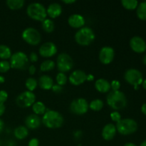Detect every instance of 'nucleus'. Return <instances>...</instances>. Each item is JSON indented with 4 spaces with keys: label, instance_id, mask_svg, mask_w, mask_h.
I'll list each match as a JSON object with an SVG mask.
<instances>
[{
    "label": "nucleus",
    "instance_id": "4c0bfd02",
    "mask_svg": "<svg viewBox=\"0 0 146 146\" xmlns=\"http://www.w3.org/2000/svg\"><path fill=\"white\" fill-rule=\"evenodd\" d=\"M29 60L33 63L36 62L38 61V55L35 52H31L29 56Z\"/></svg>",
    "mask_w": 146,
    "mask_h": 146
},
{
    "label": "nucleus",
    "instance_id": "39448f33",
    "mask_svg": "<svg viewBox=\"0 0 146 146\" xmlns=\"http://www.w3.org/2000/svg\"><path fill=\"white\" fill-rule=\"evenodd\" d=\"M116 130L120 134L128 135L134 133L138 128V123L133 118H123L116 123Z\"/></svg>",
    "mask_w": 146,
    "mask_h": 146
},
{
    "label": "nucleus",
    "instance_id": "412c9836",
    "mask_svg": "<svg viewBox=\"0 0 146 146\" xmlns=\"http://www.w3.org/2000/svg\"><path fill=\"white\" fill-rule=\"evenodd\" d=\"M38 84L41 88L44 90H50L54 86V81L52 78L48 75H43L39 78Z\"/></svg>",
    "mask_w": 146,
    "mask_h": 146
},
{
    "label": "nucleus",
    "instance_id": "c85d7f7f",
    "mask_svg": "<svg viewBox=\"0 0 146 146\" xmlns=\"http://www.w3.org/2000/svg\"><path fill=\"white\" fill-rule=\"evenodd\" d=\"M121 4L128 10H134L138 5V1L136 0H122Z\"/></svg>",
    "mask_w": 146,
    "mask_h": 146
},
{
    "label": "nucleus",
    "instance_id": "864d4df0",
    "mask_svg": "<svg viewBox=\"0 0 146 146\" xmlns=\"http://www.w3.org/2000/svg\"><path fill=\"white\" fill-rule=\"evenodd\" d=\"M0 146H1V141H0Z\"/></svg>",
    "mask_w": 146,
    "mask_h": 146
},
{
    "label": "nucleus",
    "instance_id": "a878e982",
    "mask_svg": "<svg viewBox=\"0 0 146 146\" xmlns=\"http://www.w3.org/2000/svg\"><path fill=\"white\" fill-rule=\"evenodd\" d=\"M55 66L56 64L54 61L50 59L46 60V61H43L40 65V70L44 72L52 71L55 68Z\"/></svg>",
    "mask_w": 146,
    "mask_h": 146
},
{
    "label": "nucleus",
    "instance_id": "2eb2a0df",
    "mask_svg": "<svg viewBox=\"0 0 146 146\" xmlns=\"http://www.w3.org/2000/svg\"><path fill=\"white\" fill-rule=\"evenodd\" d=\"M87 74L82 70H75L68 77L70 83L74 86H80L86 81Z\"/></svg>",
    "mask_w": 146,
    "mask_h": 146
},
{
    "label": "nucleus",
    "instance_id": "c756f323",
    "mask_svg": "<svg viewBox=\"0 0 146 146\" xmlns=\"http://www.w3.org/2000/svg\"><path fill=\"white\" fill-rule=\"evenodd\" d=\"M104 108V102L101 99L93 100L89 104V108L94 111H99Z\"/></svg>",
    "mask_w": 146,
    "mask_h": 146
},
{
    "label": "nucleus",
    "instance_id": "9d476101",
    "mask_svg": "<svg viewBox=\"0 0 146 146\" xmlns=\"http://www.w3.org/2000/svg\"><path fill=\"white\" fill-rule=\"evenodd\" d=\"M89 108L88 101L83 98H78L74 100L70 104V111L75 115H81L86 113Z\"/></svg>",
    "mask_w": 146,
    "mask_h": 146
},
{
    "label": "nucleus",
    "instance_id": "2f4dec72",
    "mask_svg": "<svg viewBox=\"0 0 146 146\" xmlns=\"http://www.w3.org/2000/svg\"><path fill=\"white\" fill-rule=\"evenodd\" d=\"M67 80H68L67 79V76L64 73L59 72L56 75V81L57 83L56 84L61 86H63L66 84Z\"/></svg>",
    "mask_w": 146,
    "mask_h": 146
},
{
    "label": "nucleus",
    "instance_id": "7ed1b4c3",
    "mask_svg": "<svg viewBox=\"0 0 146 146\" xmlns=\"http://www.w3.org/2000/svg\"><path fill=\"white\" fill-rule=\"evenodd\" d=\"M27 14L29 17L35 21H41L46 19V9L43 4L34 2L29 4L27 8Z\"/></svg>",
    "mask_w": 146,
    "mask_h": 146
},
{
    "label": "nucleus",
    "instance_id": "a211bd4d",
    "mask_svg": "<svg viewBox=\"0 0 146 146\" xmlns=\"http://www.w3.org/2000/svg\"><path fill=\"white\" fill-rule=\"evenodd\" d=\"M41 118L36 114H31V115H28L25 119L26 127L31 130L38 128L41 125Z\"/></svg>",
    "mask_w": 146,
    "mask_h": 146
},
{
    "label": "nucleus",
    "instance_id": "f3484780",
    "mask_svg": "<svg viewBox=\"0 0 146 146\" xmlns=\"http://www.w3.org/2000/svg\"><path fill=\"white\" fill-rule=\"evenodd\" d=\"M117 130L116 127L113 123H108L104 127L102 130V135L103 138L106 141H111L113 139L116 134Z\"/></svg>",
    "mask_w": 146,
    "mask_h": 146
},
{
    "label": "nucleus",
    "instance_id": "20e7f679",
    "mask_svg": "<svg viewBox=\"0 0 146 146\" xmlns=\"http://www.w3.org/2000/svg\"><path fill=\"white\" fill-rule=\"evenodd\" d=\"M95 34L91 28L84 27L79 29L75 34V40L77 44L82 46L90 45L95 39Z\"/></svg>",
    "mask_w": 146,
    "mask_h": 146
},
{
    "label": "nucleus",
    "instance_id": "0eeeda50",
    "mask_svg": "<svg viewBox=\"0 0 146 146\" xmlns=\"http://www.w3.org/2000/svg\"><path fill=\"white\" fill-rule=\"evenodd\" d=\"M23 40L31 46H36L41 42V36L37 29L33 27H28L23 31L21 34Z\"/></svg>",
    "mask_w": 146,
    "mask_h": 146
},
{
    "label": "nucleus",
    "instance_id": "603ef678",
    "mask_svg": "<svg viewBox=\"0 0 146 146\" xmlns=\"http://www.w3.org/2000/svg\"><path fill=\"white\" fill-rule=\"evenodd\" d=\"M143 63L145 65H146V54L145 56H144L143 58Z\"/></svg>",
    "mask_w": 146,
    "mask_h": 146
},
{
    "label": "nucleus",
    "instance_id": "37998d69",
    "mask_svg": "<svg viewBox=\"0 0 146 146\" xmlns=\"http://www.w3.org/2000/svg\"><path fill=\"white\" fill-rule=\"evenodd\" d=\"M141 112L146 115V103L143 104L142 106H141Z\"/></svg>",
    "mask_w": 146,
    "mask_h": 146
},
{
    "label": "nucleus",
    "instance_id": "473e14b6",
    "mask_svg": "<svg viewBox=\"0 0 146 146\" xmlns=\"http://www.w3.org/2000/svg\"><path fill=\"white\" fill-rule=\"evenodd\" d=\"M11 68V65L9 61L6 60L0 61V73H6Z\"/></svg>",
    "mask_w": 146,
    "mask_h": 146
},
{
    "label": "nucleus",
    "instance_id": "ea45409f",
    "mask_svg": "<svg viewBox=\"0 0 146 146\" xmlns=\"http://www.w3.org/2000/svg\"><path fill=\"white\" fill-rule=\"evenodd\" d=\"M28 71H29V73L30 75H34V74L36 73V68L35 66L31 65L28 67Z\"/></svg>",
    "mask_w": 146,
    "mask_h": 146
},
{
    "label": "nucleus",
    "instance_id": "dca6fc26",
    "mask_svg": "<svg viewBox=\"0 0 146 146\" xmlns=\"http://www.w3.org/2000/svg\"><path fill=\"white\" fill-rule=\"evenodd\" d=\"M68 23L72 28L81 29L85 24V19L81 14H74L68 17Z\"/></svg>",
    "mask_w": 146,
    "mask_h": 146
},
{
    "label": "nucleus",
    "instance_id": "a18cd8bd",
    "mask_svg": "<svg viewBox=\"0 0 146 146\" xmlns=\"http://www.w3.org/2000/svg\"><path fill=\"white\" fill-rule=\"evenodd\" d=\"M62 2L66 4H74V2H76V1L75 0H64Z\"/></svg>",
    "mask_w": 146,
    "mask_h": 146
},
{
    "label": "nucleus",
    "instance_id": "f704fd0d",
    "mask_svg": "<svg viewBox=\"0 0 146 146\" xmlns=\"http://www.w3.org/2000/svg\"><path fill=\"white\" fill-rule=\"evenodd\" d=\"M8 98V94L6 91L4 90H1L0 91V104H4V102H6V101Z\"/></svg>",
    "mask_w": 146,
    "mask_h": 146
},
{
    "label": "nucleus",
    "instance_id": "a19ab883",
    "mask_svg": "<svg viewBox=\"0 0 146 146\" xmlns=\"http://www.w3.org/2000/svg\"><path fill=\"white\" fill-rule=\"evenodd\" d=\"M5 106H4V104H0V116H1V115L4 114V111H5Z\"/></svg>",
    "mask_w": 146,
    "mask_h": 146
},
{
    "label": "nucleus",
    "instance_id": "4be33fe9",
    "mask_svg": "<svg viewBox=\"0 0 146 146\" xmlns=\"http://www.w3.org/2000/svg\"><path fill=\"white\" fill-rule=\"evenodd\" d=\"M14 135L16 138L19 140H24L28 136L29 131L26 126L20 125L18 126L14 131Z\"/></svg>",
    "mask_w": 146,
    "mask_h": 146
},
{
    "label": "nucleus",
    "instance_id": "c9c22d12",
    "mask_svg": "<svg viewBox=\"0 0 146 146\" xmlns=\"http://www.w3.org/2000/svg\"><path fill=\"white\" fill-rule=\"evenodd\" d=\"M121 88V83L117 80H114L111 83V88L112 91H119Z\"/></svg>",
    "mask_w": 146,
    "mask_h": 146
},
{
    "label": "nucleus",
    "instance_id": "4468645a",
    "mask_svg": "<svg viewBox=\"0 0 146 146\" xmlns=\"http://www.w3.org/2000/svg\"><path fill=\"white\" fill-rule=\"evenodd\" d=\"M130 46L135 53L142 54L146 51V43L141 37L135 36L130 40Z\"/></svg>",
    "mask_w": 146,
    "mask_h": 146
},
{
    "label": "nucleus",
    "instance_id": "e433bc0d",
    "mask_svg": "<svg viewBox=\"0 0 146 146\" xmlns=\"http://www.w3.org/2000/svg\"><path fill=\"white\" fill-rule=\"evenodd\" d=\"M52 91H54V93H56V94H58V93H61L63 90V87L61 86L58 85V84H54L52 87Z\"/></svg>",
    "mask_w": 146,
    "mask_h": 146
},
{
    "label": "nucleus",
    "instance_id": "1a4fd4ad",
    "mask_svg": "<svg viewBox=\"0 0 146 146\" xmlns=\"http://www.w3.org/2000/svg\"><path fill=\"white\" fill-rule=\"evenodd\" d=\"M56 66L61 73H66L71 70L74 66V61L71 56L66 53H61L56 59Z\"/></svg>",
    "mask_w": 146,
    "mask_h": 146
},
{
    "label": "nucleus",
    "instance_id": "f257e3e1",
    "mask_svg": "<svg viewBox=\"0 0 146 146\" xmlns=\"http://www.w3.org/2000/svg\"><path fill=\"white\" fill-rule=\"evenodd\" d=\"M106 101L108 105L115 111L123 109L127 106L126 96L121 91H112L108 93Z\"/></svg>",
    "mask_w": 146,
    "mask_h": 146
},
{
    "label": "nucleus",
    "instance_id": "c03bdc74",
    "mask_svg": "<svg viewBox=\"0 0 146 146\" xmlns=\"http://www.w3.org/2000/svg\"><path fill=\"white\" fill-rule=\"evenodd\" d=\"M4 128V123L1 119H0V133L3 131Z\"/></svg>",
    "mask_w": 146,
    "mask_h": 146
},
{
    "label": "nucleus",
    "instance_id": "f8f14e48",
    "mask_svg": "<svg viewBox=\"0 0 146 146\" xmlns=\"http://www.w3.org/2000/svg\"><path fill=\"white\" fill-rule=\"evenodd\" d=\"M115 56V51L114 49L111 46H104L101 48L98 55L100 61L103 64L108 65L110 64L114 59Z\"/></svg>",
    "mask_w": 146,
    "mask_h": 146
},
{
    "label": "nucleus",
    "instance_id": "6e6552de",
    "mask_svg": "<svg viewBox=\"0 0 146 146\" xmlns=\"http://www.w3.org/2000/svg\"><path fill=\"white\" fill-rule=\"evenodd\" d=\"M124 79L130 85L133 86L134 87H139L143 81V77L139 70L136 68H129L124 74Z\"/></svg>",
    "mask_w": 146,
    "mask_h": 146
},
{
    "label": "nucleus",
    "instance_id": "6ab92c4d",
    "mask_svg": "<svg viewBox=\"0 0 146 146\" xmlns=\"http://www.w3.org/2000/svg\"><path fill=\"white\" fill-rule=\"evenodd\" d=\"M62 13V7L58 3H51L46 9L47 15L51 19H56L59 17Z\"/></svg>",
    "mask_w": 146,
    "mask_h": 146
},
{
    "label": "nucleus",
    "instance_id": "8fccbe9b",
    "mask_svg": "<svg viewBox=\"0 0 146 146\" xmlns=\"http://www.w3.org/2000/svg\"><path fill=\"white\" fill-rule=\"evenodd\" d=\"M142 86H143V88L145 90H146V78L145 80H143V81Z\"/></svg>",
    "mask_w": 146,
    "mask_h": 146
},
{
    "label": "nucleus",
    "instance_id": "79ce46f5",
    "mask_svg": "<svg viewBox=\"0 0 146 146\" xmlns=\"http://www.w3.org/2000/svg\"><path fill=\"white\" fill-rule=\"evenodd\" d=\"M94 80V76L92 74H87L86 81H93Z\"/></svg>",
    "mask_w": 146,
    "mask_h": 146
},
{
    "label": "nucleus",
    "instance_id": "72a5a7b5",
    "mask_svg": "<svg viewBox=\"0 0 146 146\" xmlns=\"http://www.w3.org/2000/svg\"><path fill=\"white\" fill-rule=\"evenodd\" d=\"M110 116H111V120L113 121H114V122L118 123V121H120L121 120V115L118 111H113V112L111 113Z\"/></svg>",
    "mask_w": 146,
    "mask_h": 146
},
{
    "label": "nucleus",
    "instance_id": "9b49d317",
    "mask_svg": "<svg viewBox=\"0 0 146 146\" xmlns=\"http://www.w3.org/2000/svg\"><path fill=\"white\" fill-rule=\"evenodd\" d=\"M35 102V94L29 91H26L20 94L16 99V103H17V105L22 108L32 106V105Z\"/></svg>",
    "mask_w": 146,
    "mask_h": 146
},
{
    "label": "nucleus",
    "instance_id": "f03ea898",
    "mask_svg": "<svg viewBox=\"0 0 146 146\" xmlns=\"http://www.w3.org/2000/svg\"><path fill=\"white\" fill-rule=\"evenodd\" d=\"M41 121L46 128L55 129L62 126L64 123V117L58 111L48 110L43 115Z\"/></svg>",
    "mask_w": 146,
    "mask_h": 146
},
{
    "label": "nucleus",
    "instance_id": "49530a36",
    "mask_svg": "<svg viewBox=\"0 0 146 146\" xmlns=\"http://www.w3.org/2000/svg\"><path fill=\"white\" fill-rule=\"evenodd\" d=\"M81 134H82V133H81V131H77L76 133L74 134V136H75V138H80V137L81 136Z\"/></svg>",
    "mask_w": 146,
    "mask_h": 146
},
{
    "label": "nucleus",
    "instance_id": "5701e85b",
    "mask_svg": "<svg viewBox=\"0 0 146 146\" xmlns=\"http://www.w3.org/2000/svg\"><path fill=\"white\" fill-rule=\"evenodd\" d=\"M32 111L34 114L37 115H44L46 111V108L44 103L41 101H36L32 105Z\"/></svg>",
    "mask_w": 146,
    "mask_h": 146
},
{
    "label": "nucleus",
    "instance_id": "393cba45",
    "mask_svg": "<svg viewBox=\"0 0 146 146\" xmlns=\"http://www.w3.org/2000/svg\"><path fill=\"white\" fill-rule=\"evenodd\" d=\"M25 1L24 0H7V5L12 10H17L22 8Z\"/></svg>",
    "mask_w": 146,
    "mask_h": 146
},
{
    "label": "nucleus",
    "instance_id": "3c124183",
    "mask_svg": "<svg viewBox=\"0 0 146 146\" xmlns=\"http://www.w3.org/2000/svg\"><path fill=\"white\" fill-rule=\"evenodd\" d=\"M140 146H146V140L143 141L141 143V145H140Z\"/></svg>",
    "mask_w": 146,
    "mask_h": 146
},
{
    "label": "nucleus",
    "instance_id": "7c9ffc66",
    "mask_svg": "<svg viewBox=\"0 0 146 146\" xmlns=\"http://www.w3.org/2000/svg\"><path fill=\"white\" fill-rule=\"evenodd\" d=\"M25 86L28 91L33 92L38 86V81L34 78H29L26 81Z\"/></svg>",
    "mask_w": 146,
    "mask_h": 146
},
{
    "label": "nucleus",
    "instance_id": "bb28decb",
    "mask_svg": "<svg viewBox=\"0 0 146 146\" xmlns=\"http://www.w3.org/2000/svg\"><path fill=\"white\" fill-rule=\"evenodd\" d=\"M41 26L44 31L46 33H51L55 28L54 22L50 19H46L45 20H44L41 23Z\"/></svg>",
    "mask_w": 146,
    "mask_h": 146
},
{
    "label": "nucleus",
    "instance_id": "cd10ccee",
    "mask_svg": "<svg viewBox=\"0 0 146 146\" xmlns=\"http://www.w3.org/2000/svg\"><path fill=\"white\" fill-rule=\"evenodd\" d=\"M11 56V51L9 47L1 44L0 45V58L3 60L8 59Z\"/></svg>",
    "mask_w": 146,
    "mask_h": 146
},
{
    "label": "nucleus",
    "instance_id": "58836bf2",
    "mask_svg": "<svg viewBox=\"0 0 146 146\" xmlns=\"http://www.w3.org/2000/svg\"><path fill=\"white\" fill-rule=\"evenodd\" d=\"M39 145V141L37 138H32L29 142L28 146H38Z\"/></svg>",
    "mask_w": 146,
    "mask_h": 146
},
{
    "label": "nucleus",
    "instance_id": "09e8293b",
    "mask_svg": "<svg viewBox=\"0 0 146 146\" xmlns=\"http://www.w3.org/2000/svg\"><path fill=\"white\" fill-rule=\"evenodd\" d=\"M4 81H5V78L2 76H0V84H2Z\"/></svg>",
    "mask_w": 146,
    "mask_h": 146
},
{
    "label": "nucleus",
    "instance_id": "ddd939ff",
    "mask_svg": "<svg viewBox=\"0 0 146 146\" xmlns=\"http://www.w3.org/2000/svg\"><path fill=\"white\" fill-rule=\"evenodd\" d=\"M40 56L44 58H50L54 56L57 53V47L54 43L48 41L40 46L38 50Z\"/></svg>",
    "mask_w": 146,
    "mask_h": 146
},
{
    "label": "nucleus",
    "instance_id": "423d86ee",
    "mask_svg": "<svg viewBox=\"0 0 146 146\" xmlns=\"http://www.w3.org/2000/svg\"><path fill=\"white\" fill-rule=\"evenodd\" d=\"M11 68L18 70H25L29 66V58L22 51H17L10 58Z\"/></svg>",
    "mask_w": 146,
    "mask_h": 146
},
{
    "label": "nucleus",
    "instance_id": "b1692460",
    "mask_svg": "<svg viewBox=\"0 0 146 146\" xmlns=\"http://www.w3.org/2000/svg\"><path fill=\"white\" fill-rule=\"evenodd\" d=\"M137 17L142 21H146V1L138 4L136 8Z\"/></svg>",
    "mask_w": 146,
    "mask_h": 146
},
{
    "label": "nucleus",
    "instance_id": "de8ad7c7",
    "mask_svg": "<svg viewBox=\"0 0 146 146\" xmlns=\"http://www.w3.org/2000/svg\"><path fill=\"white\" fill-rule=\"evenodd\" d=\"M123 146H137L135 144L133 143H126Z\"/></svg>",
    "mask_w": 146,
    "mask_h": 146
},
{
    "label": "nucleus",
    "instance_id": "aec40b11",
    "mask_svg": "<svg viewBox=\"0 0 146 146\" xmlns=\"http://www.w3.org/2000/svg\"><path fill=\"white\" fill-rule=\"evenodd\" d=\"M95 88L98 92L106 94L111 90V83L108 82L105 78H99L95 82Z\"/></svg>",
    "mask_w": 146,
    "mask_h": 146
}]
</instances>
